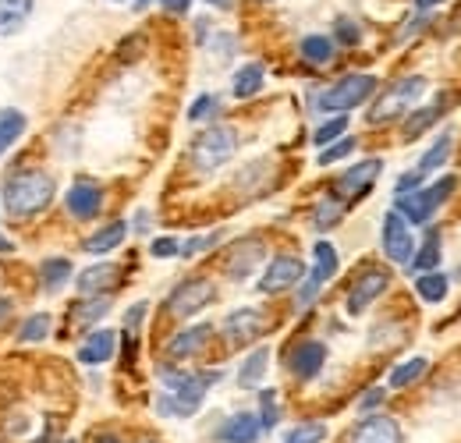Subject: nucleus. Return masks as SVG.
<instances>
[{"instance_id":"obj_1","label":"nucleus","mask_w":461,"mask_h":443,"mask_svg":"<svg viewBox=\"0 0 461 443\" xmlns=\"http://www.w3.org/2000/svg\"><path fill=\"white\" fill-rule=\"evenodd\" d=\"M221 373H210V376H192V373H181V369H160V384L167 387V393H160L157 401V411L160 415H195L203 408V397L206 387L217 384Z\"/></svg>"},{"instance_id":"obj_2","label":"nucleus","mask_w":461,"mask_h":443,"mask_svg":"<svg viewBox=\"0 0 461 443\" xmlns=\"http://www.w3.org/2000/svg\"><path fill=\"white\" fill-rule=\"evenodd\" d=\"M50 199H54V177L43 170H18L4 185V206L18 221L36 217L40 210L50 206Z\"/></svg>"},{"instance_id":"obj_3","label":"nucleus","mask_w":461,"mask_h":443,"mask_svg":"<svg viewBox=\"0 0 461 443\" xmlns=\"http://www.w3.org/2000/svg\"><path fill=\"white\" fill-rule=\"evenodd\" d=\"M458 188V177L455 174H447V177H440L437 185H429V188H415V192H404L398 195V213H402L408 223H426L447 199H451V192Z\"/></svg>"},{"instance_id":"obj_4","label":"nucleus","mask_w":461,"mask_h":443,"mask_svg":"<svg viewBox=\"0 0 461 443\" xmlns=\"http://www.w3.org/2000/svg\"><path fill=\"white\" fill-rule=\"evenodd\" d=\"M234 149H238V131L228 128V124H213L192 142V164H195V170L210 174V170L228 164L234 157Z\"/></svg>"},{"instance_id":"obj_5","label":"nucleus","mask_w":461,"mask_h":443,"mask_svg":"<svg viewBox=\"0 0 461 443\" xmlns=\"http://www.w3.org/2000/svg\"><path fill=\"white\" fill-rule=\"evenodd\" d=\"M422 93H426V78H422V75L402 78L398 86H391V89L373 104V111H369V124H387V121H394V117L408 113L419 100H422Z\"/></svg>"},{"instance_id":"obj_6","label":"nucleus","mask_w":461,"mask_h":443,"mask_svg":"<svg viewBox=\"0 0 461 443\" xmlns=\"http://www.w3.org/2000/svg\"><path fill=\"white\" fill-rule=\"evenodd\" d=\"M373 93H376V78H373V75H348V78H341L338 86H330V89L320 96V107L330 113L355 111V107H362Z\"/></svg>"},{"instance_id":"obj_7","label":"nucleus","mask_w":461,"mask_h":443,"mask_svg":"<svg viewBox=\"0 0 461 443\" xmlns=\"http://www.w3.org/2000/svg\"><path fill=\"white\" fill-rule=\"evenodd\" d=\"M217 298V287L210 284V280H185V284H177L171 294H167V312L171 316H195V312H203L210 302Z\"/></svg>"},{"instance_id":"obj_8","label":"nucleus","mask_w":461,"mask_h":443,"mask_svg":"<svg viewBox=\"0 0 461 443\" xmlns=\"http://www.w3.org/2000/svg\"><path fill=\"white\" fill-rule=\"evenodd\" d=\"M384 256L391 259V263H411V256H415V238H411V223L404 221L398 210H391L387 217H384Z\"/></svg>"},{"instance_id":"obj_9","label":"nucleus","mask_w":461,"mask_h":443,"mask_svg":"<svg viewBox=\"0 0 461 443\" xmlns=\"http://www.w3.org/2000/svg\"><path fill=\"white\" fill-rule=\"evenodd\" d=\"M267 330H270V320L259 309H234L228 320H224V337H228L234 348L259 340Z\"/></svg>"},{"instance_id":"obj_10","label":"nucleus","mask_w":461,"mask_h":443,"mask_svg":"<svg viewBox=\"0 0 461 443\" xmlns=\"http://www.w3.org/2000/svg\"><path fill=\"white\" fill-rule=\"evenodd\" d=\"M302 277H305V263H302L298 256H277V259H270L267 274L259 280V291H263V294H277V291L294 287Z\"/></svg>"},{"instance_id":"obj_11","label":"nucleus","mask_w":461,"mask_h":443,"mask_svg":"<svg viewBox=\"0 0 461 443\" xmlns=\"http://www.w3.org/2000/svg\"><path fill=\"white\" fill-rule=\"evenodd\" d=\"M312 256H316V267H312V274L305 280V287L298 291V302H302V305H309V302L320 294V287L338 274V249H334L330 241H320Z\"/></svg>"},{"instance_id":"obj_12","label":"nucleus","mask_w":461,"mask_h":443,"mask_svg":"<svg viewBox=\"0 0 461 443\" xmlns=\"http://www.w3.org/2000/svg\"><path fill=\"white\" fill-rule=\"evenodd\" d=\"M387 284H391V274H387V270H366L362 277L355 280V287L348 291V312H351V316L366 312V309L387 291Z\"/></svg>"},{"instance_id":"obj_13","label":"nucleus","mask_w":461,"mask_h":443,"mask_svg":"<svg viewBox=\"0 0 461 443\" xmlns=\"http://www.w3.org/2000/svg\"><path fill=\"white\" fill-rule=\"evenodd\" d=\"M348 443H402V426L387 415H369L348 433Z\"/></svg>"},{"instance_id":"obj_14","label":"nucleus","mask_w":461,"mask_h":443,"mask_svg":"<svg viewBox=\"0 0 461 443\" xmlns=\"http://www.w3.org/2000/svg\"><path fill=\"white\" fill-rule=\"evenodd\" d=\"M68 213L71 217H78V221H93L100 210H104V192L96 188V185H89V181H75L71 188H68Z\"/></svg>"},{"instance_id":"obj_15","label":"nucleus","mask_w":461,"mask_h":443,"mask_svg":"<svg viewBox=\"0 0 461 443\" xmlns=\"http://www.w3.org/2000/svg\"><path fill=\"white\" fill-rule=\"evenodd\" d=\"M323 362H327V348H323L320 340H302L288 358L291 373H294L298 380H312V376H320Z\"/></svg>"},{"instance_id":"obj_16","label":"nucleus","mask_w":461,"mask_h":443,"mask_svg":"<svg viewBox=\"0 0 461 443\" xmlns=\"http://www.w3.org/2000/svg\"><path fill=\"white\" fill-rule=\"evenodd\" d=\"M259 437H263V426H259V415H252V411L230 415L217 433L221 443H259Z\"/></svg>"},{"instance_id":"obj_17","label":"nucleus","mask_w":461,"mask_h":443,"mask_svg":"<svg viewBox=\"0 0 461 443\" xmlns=\"http://www.w3.org/2000/svg\"><path fill=\"white\" fill-rule=\"evenodd\" d=\"M117 280H121V267L117 263H96V267H89V270H82L78 274V291L82 294H107V291H114Z\"/></svg>"},{"instance_id":"obj_18","label":"nucleus","mask_w":461,"mask_h":443,"mask_svg":"<svg viewBox=\"0 0 461 443\" xmlns=\"http://www.w3.org/2000/svg\"><path fill=\"white\" fill-rule=\"evenodd\" d=\"M263 241L259 238H245L238 249H234V256L228 259V274L230 277H238V280H245L259 263H263Z\"/></svg>"},{"instance_id":"obj_19","label":"nucleus","mask_w":461,"mask_h":443,"mask_svg":"<svg viewBox=\"0 0 461 443\" xmlns=\"http://www.w3.org/2000/svg\"><path fill=\"white\" fill-rule=\"evenodd\" d=\"M380 170L384 164L380 160H366V164H355L351 170H345L341 177H338V192L341 195H362L376 177H380Z\"/></svg>"},{"instance_id":"obj_20","label":"nucleus","mask_w":461,"mask_h":443,"mask_svg":"<svg viewBox=\"0 0 461 443\" xmlns=\"http://www.w3.org/2000/svg\"><path fill=\"white\" fill-rule=\"evenodd\" d=\"M213 337V327L210 323H199V327H188V330H181L177 337L171 340V358H192V355H199L203 348H206V340Z\"/></svg>"},{"instance_id":"obj_21","label":"nucleus","mask_w":461,"mask_h":443,"mask_svg":"<svg viewBox=\"0 0 461 443\" xmlns=\"http://www.w3.org/2000/svg\"><path fill=\"white\" fill-rule=\"evenodd\" d=\"M114 344H117V337L111 330L89 333V340L78 348V362H86V366H100V362H107V358L114 355Z\"/></svg>"},{"instance_id":"obj_22","label":"nucleus","mask_w":461,"mask_h":443,"mask_svg":"<svg viewBox=\"0 0 461 443\" xmlns=\"http://www.w3.org/2000/svg\"><path fill=\"white\" fill-rule=\"evenodd\" d=\"M124 234H128V223H121V221H114V223H107V227H100L93 238H86V252L89 256H107V252H114L117 245L124 241Z\"/></svg>"},{"instance_id":"obj_23","label":"nucleus","mask_w":461,"mask_h":443,"mask_svg":"<svg viewBox=\"0 0 461 443\" xmlns=\"http://www.w3.org/2000/svg\"><path fill=\"white\" fill-rule=\"evenodd\" d=\"M32 7H36V0H0V36L18 32L29 22Z\"/></svg>"},{"instance_id":"obj_24","label":"nucleus","mask_w":461,"mask_h":443,"mask_svg":"<svg viewBox=\"0 0 461 443\" xmlns=\"http://www.w3.org/2000/svg\"><path fill=\"white\" fill-rule=\"evenodd\" d=\"M267 366H270V351L267 348H256L245 362H241V369H238V387L252 390L263 384V376H267Z\"/></svg>"},{"instance_id":"obj_25","label":"nucleus","mask_w":461,"mask_h":443,"mask_svg":"<svg viewBox=\"0 0 461 443\" xmlns=\"http://www.w3.org/2000/svg\"><path fill=\"white\" fill-rule=\"evenodd\" d=\"M444 104H447V96H440L437 104H429V107H422V111H411V117L404 121V139H415V135H422L426 128H433V124L440 121Z\"/></svg>"},{"instance_id":"obj_26","label":"nucleus","mask_w":461,"mask_h":443,"mask_svg":"<svg viewBox=\"0 0 461 443\" xmlns=\"http://www.w3.org/2000/svg\"><path fill=\"white\" fill-rule=\"evenodd\" d=\"M263 89V64H245L238 75H234V96L238 100H249Z\"/></svg>"},{"instance_id":"obj_27","label":"nucleus","mask_w":461,"mask_h":443,"mask_svg":"<svg viewBox=\"0 0 461 443\" xmlns=\"http://www.w3.org/2000/svg\"><path fill=\"white\" fill-rule=\"evenodd\" d=\"M22 131H25V113L22 111H4L0 113V157L22 139Z\"/></svg>"},{"instance_id":"obj_28","label":"nucleus","mask_w":461,"mask_h":443,"mask_svg":"<svg viewBox=\"0 0 461 443\" xmlns=\"http://www.w3.org/2000/svg\"><path fill=\"white\" fill-rule=\"evenodd\" d=\"M411 267H415L419 274H429V270H437V267H440V234H437V231H429V234H426V245L411 256Z\"/></svg>"},{"instance_id":"obj_29","label":"nucleus","mask_w":461,"mask_h":443,"mask_svg":"<svg viewBox=\"0 0 461 443\" xmlns=\"http://www.w3.org/2000/svg\"><path fill=\"white\" fill-rule=\"evenodd\" d=\"M415 291H419L422 302H433V305H437V302L447 298V277H444V274H433V270H429V274H419Z\"/></svg>"},{"instance_id":"obj_30","label":"nucleus","mask_w":461,"mask_h":443,"mask_svg":"<svg viewBox=\"0 0 461 443\" xmlns=\"http://www.w3.org/2000/svg\"><path fill=\"white\" fill-rule=\"evenodd\" d=\"M426 369H429V362H426V358H408L404 366H398V369L391 373V387L394 390L411 387L415 380H422V376H426Z\"/></svg>"},{"instance_id":"obj_31","label":"nucleus","mask_w":461,"mask_h":443,"mask_svg":"<svg viewBox=\"0 0 461 443\" xmlns=\"http://www.w3.org/2000/svg\"><path fill=\"white\" fill-rule=\"evenodd\" d=\"M302 57H305L309 64H330L334 43H330L327 36H305V40H302Z\"/></svg>"},{"instance_id":"obj_32","label":"nucleus","mask_w":461,"mask_h":443,"mask_svg":"<svg viewBox=\"0 0 461 443\" xmlns=\"http://www.w3.org/2000/svg\"><path fill=\"white\" fill-rule=\"evenodd\" d=\"M107 309H111V298L104 294H89V302H82V305H75V323H96V320H104L107 316Z\"/></svg>"},{"instance_id":"obj_33","label":"nucleus","mask_w":461,"mask_h":443,"mask_svg":"<svg viewBox=\"0 0 461 443\" xmlns=\"http://www.w3.org/2000/svg\"><path fill=\"white\" fill-rule=\"evenodd\" d=\"M451 146H455V139H451V131H447V135H440V139L433 142V149H429V153H426V157L419 160V170H422V174H429V170H437V167H440V164H444V160H447V157H451Z\"/></svg>"},{"instance_id":"obj_34","label":"nucleus","mask_w":461,"mask_h":443,"mask_svg":"<svg viewBox=\"0 0 461 443\" xmlns=\"http://www.w3.org/2000/svg\"><path fill=\"white\" fill-rule=\"evenodd\" d=\"M341 213H345V206H341L338 199H323V203L312 210V223H316V231H330L334 223L341 221Z\"/></svg>"},{"instance_id":"obj_35","label":"nucleus","mask_w":461,"mask_h":443,"mask_svg":"<svg viewBox=\"0 0 461 443\" xmlns=\"http://www.w3.org/2000/svg\"><path fill=\"white\" fill-rule=\"evenodd\" d=\"M327 440V426L323 422H302V426H294L285 443H323Z\"/></svg>"},{"instance_id":"obj_36","label":"nucleus","mask_w":461,"mask_h":443,"mask_svg":"<svg viewBox=\"0 0 461 443\" xmlns=\"http://www.w3.org/2000/svg\"><path fill=\"white\" fill-rule=\"evenodd\" d=\"M68 277H71V263H68V259H47V263H43V284H47L50 291H58Z\"/></svg>"},{"instance_id":"obj_37","label":"nucleus","mask_w":461,"mask_h":443,"mask_svg":"<svg viewBox=\"0 0 461 443\" xmlns=\"http://www.w3.org/2000/svg\"><path fill=\"white\" fill-rule=\"evenodd\" d=\"M259 404H263V415H259V426L263 429H274L281 422V408H277V393L274 390H263L259 393Z\"/></svg>"},{"instance_id":"obj_38","label":"nucleus","mask_w":461,"mask_h":443,"mask_svg":"<svg viewBox=\"0 0 461 443\" xmlns=\"http://www.w3.org/2000/svg\"><path fill=\"white\" fill-rule=\"evenodd\" d=\"M47 333H50V316H47V312H36L32 320H25L22 340H25V344H36V340H43Z\"/></svg>"},{"instance_id":"obj_39","label":"nucleus","mask_w":461,"mask_h":443,"mask_svg":"<svg viewBox=\"0 0 461 443\" xmlns=\"http://www.w3.org/2000/svg\"><path fill=\"white\" fill-rule=\"evenodd\" d=\"M351 149H355V139H345V135H341L334 146H323V149H320V164L323 167L338 164V160H345Z\"/></svg>"},{"instance_id":"obj_40","label":"nucleus","mask_w":461,"mask_h":443,"mask_svg":"<svg viewBox=\"0 0 461 443\" xmlns=\"http://www.w3.org/2000/svg\"><path fill=\"white\" fill-rule=\"evenodd\" d=\"M345 128H348V117H338V121H327V124H323V128H320V131L312 135V142H316V146L323 149V146H330L334 139H341V135H345Z\"/></svg>"},{"instance_id":"obj_41","label":"nucleus","mask_w":461,"mask_h":443,"mask_svg":"<svg viewBox=\"0 0 461 443\" xmlns=\"http://www.w3.org/2000/svg\"><path fill=\"white\" fill-rule=\"evenodd\" d=\"M217 107H221V100H217V96H199V100L188 107V117H192V121H206V117H213Z\"/></svg>"},{"instance_id":"obj_42","label":"nucleus","mask_w":461,"mask_h":443,"mask_svg":"<svg viewBox=\"0 0 461 443\" xmlns=\"http://www.w3.org/2000/svg\"><path fill=\"white\" fill-rule=\"evenodd\" d=\"M217 241H221V234H203V238H188V241H185V245H181L177 252H181V256L188 259V256H195V252H203V249H213Z\"/></svg>"},{"instance_id":"obj_43","label":"nucleus","mask_w":461,"mask_h":443,"mask_svg":"<svg viewBox=\"0 0 461 443\" xmlns=\"http://www.w3.org/2000/svg\"><path fill=\"white\" fill-rule=\"evenodd\" d=\"M422 181H426V174H422V170L415 167L411 174H404V177H398V195H404V192H415V188H419Z\"/></svg>"},{"instance_id":"obj_44","label":"nucleus","mask_w":461,"mask_h":443,"mask_svg":"<svg viewBox=\"0 0 461 443\" xmlns=\"http://www.w3.org/2000/svg\"><path fill=\"white\" fill-rule=\"evenodd\" d=\"M177 249H181V245H177L174 238H157V241H153V256H157V259H171V256H177Z\"/></svg>"},{"instance_id":"obj_45","label":"nucleus","mask_w":461,"mask_h":443,"mask_svg":"<svg viewBox=\"0 0 461 443\" xmlns=\"http://www.w3.org/2000/svg\"><path fill=\"white\" fill-rule=\"evenodd\" d=\"M142 316H146V302H139V305H131V309H128V316H124V330H128V333L135 330V327L142 323Z\"/></svg>"},{"instance_id":"obj_46","label":"nucleus","mask_w":461,"mask_h":443,"mask_svg":"<svg viewBox=\"0 0 461 443\" xmlns=\"http://www.w3.org/2000/svg\"><path fill=\"white\" fill-rule=\"evenodd\" d=\"M380 401H384V387H373V390H366V393H362L358 408H362V411H369V408H376Z\"/></svg>"},{"instance_id":"obj_47","label":"nucleus","mask_w":461,"mask_h":443,"mask_svg":"<svg viewBox=\"0 0 461 443\" xmlns=\"http://www.w3.org/2000/svg\"><path fill=\"white\" fill-rule=\"evenodd\" d=\"M338 40L348 43V47H351V43H358V29H355L351 22H341V25H338Z\"/></svg>"},{"instance_id":"obj_48","label":"nucleus","mask_w":461,"mask_h":443,"mask_svg":"<svg viewBox=\"0 0 461 443\" xmlns=\"http://www.w3.org/2000/svg\"><path fill=\"white\" fill-rule=\"evenodd\" d=\"M188 4H192V0H164V7H167L171 14H185V11H188Z\"/></svg>"},{"instance_id":"obj_49","label":"nucleus","mask_w":461,"mask_h":443,"mask_svg":"<svg viewBox=\"0 0 461 443\" xmlns=\"http://www.w3.org/2000/svg\"><path fill=\"white\" fill-rule=\"evenodd\" d=\"M146 221H149V213H139V217H135V231H139V234H142V231H149Z\"/></svg>"},{"instance_id":"obj_50","label":"nucleus","mask_w":461,"mask_h":443,"mask_svg":"<svg viewBox=\"0 0 461 443\" xmlns=\"http://www.w3.org/2000/svg\"><path fill=\"white\" fill-rule=\"evenodd\" d=\"M437 4H444V0H415L419 11H429V7H437Z\"/></svg>"},{"instance_id":"obj_51","label":"nucleus","mask_w":461,"mask_h":443,"mask_svg":"<svg viewBox=\"0 0 461 443\" xmlns=\"http://www.w3.org/2000/svg\"><path fill=\"white\" fill-rule=\"evenodd\" d=\"M206 4H213V7H230V0H206Z\"/></svg>"},{"instance_id":"obj_52","label":"nucleus","mask_w":461,"mask_h":443,"mask_svg":"<svg viewBox=\"0 0 461 443\" xmlns=\"http://www.w3.org/2000/svg\"><path fill=\"white\" fill-rule=\"evenodd\" d=\"M0 252H11V241H4V238H0Z\"/></svg>"},{"instance_id":"obj_53","label":"nucleus","mask_w":461,"mask_h":443,"mask_svg":"<svg viewBox=\"0 0 461 443\" xmlns=\"http://www.w3.org/2000/svg\"><path fill=\"white\" fill-rule=\"evenodd\" d=\"M96 443H117V437H100Z\"/></svg>"},{"instance_id":"obj_54","label":"nucleus","mask_w":461,"mask_h":443,"mask_svg":"<svg viewBox=\"0 0 461 443\" xmlns=\"http://www.w3.org/2000/svg\"><path fill=\"white\" fill-rule=\"evenodd\" d=\"M146 4H153V0H135V7H146Z\"/></svg>"},{"instance_id":"obj_55","label":"nucleus","mask_w":461,"mask_h":443,"mask_svg":"<svg viewBox=\"0 0 461 443\" xmlns=\"http://www.w3.org/2000/svg\"><path fill=\"white\" fill-rule=\"evenodd\" d=\"M114 4H124V0H114Z\"/></svg>"},{"instance_id":"obj_56","label":"nucleus","mask_w":461,"mask_h":443,"mask_svg":"<svg viewBox=\"0 0 461 443\" xmlns=\"http://www.w3.org/2000/svg\"><path fill=\"white\" fill-rule=\"evenodd\" d=\"M71 443H75V440H71Z\"/></svg>"}]
</instances>
